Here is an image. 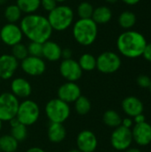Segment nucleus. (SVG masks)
I'll return each instance as SVG.
<instances>
[{"mask_svg":"<svg viewBox=\"0 0 151 152\" xmlns=\"http://www.w3.org/2000/svg\"><path fill=\"white\" fill-rule=\"evenodd\" d=\"M20 28L30 42L44 44L50 40L53 34V28L46 17L36 14H26L20 19Z\"/></svg>","mask_w":151,"mask_h":152,"instance_id":"nucleus-1","label":"nucleus"},{"mask_svg":"<svg viewBox=\"0 0 151 152\" xmlns=\"http://www.w3.org/2000/svg\"><path fill=\"white\" fill-rule=\"evenodd\" d=\"M147 44V40L142 33L132 29L121 33L117 40V47L119 53L131 59L142 56Z\"/></svg>","mask_w":151,"mask_h":152,"instance_id":"nucleus-2","label":"nucleus"},{"mask_svg":"<svg viewBox=\"0 0 151 152\" xmlns=\"http://www.w3.org/2000/svg\"><path fill=\"white\" fill-rule=\"evenodd\" d=\"M72 34L77 44L89 46L97 38L98 25L92 19H79L73 24Z\"/></svg>","mask_w":151,"mask_h":152,"instance_id":"nucleus-3","label":"nucleus"},{"mask_svg":"<svg viewBox=\"0 0 151 152\" xmlns=\"http://www.w3.org/2000/svg\"><path fill=\"white\" fill-rule=\"evenodd\" d=\"M53 30L64 31L68 29L74 21V12L68 5H57L46 17Z\"/></svg>","mask_w":151,"mask_h":152,"instance_id":"nucleus-4","label":"nucleus"},{"mask_svg":"<svg viewBox=\"0 0 151 152\" xmlns=\"http://www.w3.org/2000/svg\"><path fill=\"white\" fill-rule=\"evenodd\" d=\"M45 115L50 122L63 124L70 116L69 104L59 98L50 100L45 105Z\"/></svg>","mask_w":151,"mask_h":152,"instance_id":"nucleus-5","label":"nucleus"},{"mask_svg":"<svg viewBox=\"0 0 151 152\" xmlns=\"http://www.w3.org/2000/svg\"><path fill=\"white\" fill-rule=\"evenodd\" d=\"M40 117V109L38 104L29 99L20 102L16 118L26 126H32L36 123Z\"/></svg>","mask_w":151,"mask_h":152,"instance_id":"nucleus-6","label":"nucleus"},{"mask_svg":"<svg viewBox=\"0 0 151 152\" xmlns=\"http://www.w3.org/2000/svg\"><path fill=\"white\" fill-rule=\"evenodd\" d=\"M19 99L12 93L5 92L0 94V120L9 122L16 117L19 109Z\"/></svg>","mask_w":151,"mask_h":152,"instance_id":"nucleus-7","label":"nucleus"},{"mask_svg":"<svg viewBox=\"0 0 151 152\" xmlns=\"http://www.w3.org/2000/svg\"><path fill=\"white\" fill-rule=\"evenodd\" d=\"M121 63L119 55L110 51L103 52L96 58V69L103 74L117 72L120 69Z\"/></svg>","mask_w":151,"mask_h":152,"instance_id":"nucleus-8","label":"nucleus"},{"mask_svg":"<svg viewBox=\"0 0 151 152\" xmlns=\"http://www.w3.org/2000/svg\"><path fill=\"white\" fill-rule=\"evenodd\" d=\"M110 142L113 148L117 151L127 150L133 142L132 130L123 126L117 127L111 134Z\"/></svg>","mask_w":151,"mask_h":152,"instance_id":"nucleus-9","label":"nucleus"},{"mask_svg":"<svg viewBox=\"0 0 151 152\" xmlns=\"http://www.w3.org/2000/svg\"><path fill=\"white\" fill-rule=\"evenodd\" d=\"M23 37L22 31L16 23H6L0 29V39L4 45L13 46L21 43Z\"/></svg>","mask_w":151,"mask_h":152,"instance_id":"nucleus-10","label":"nucleus"},{"mask_svg":"<svg viewBox=\"0 0 151 152\" xmlns=\"http://www.w3.org/2000/svg\"><path fill=\"white\" fill-rule=\"evenodd\" d=\"M59 69L61 77L68 82H77L81 78L83 75V70L80 68L77 61L72 58L62 60Z\"/></svg>","mask_w":151,"mask_h":152,"instance_id":"nucleus-11","label":"nucleus"},{"mask_svg":"<svg viewBox=\"0 0 151 152\" xmlns=\"http://www.w3.org/2000/svg\"><path fill=\"white\" fill-rule=\"evenodd\" d=\"M20 68L24 73L31 77L41 76L46 69V65L42 57L28 56L20 62Z\"/></svg>","mask_w":151,"mask_h":152,"instance_id":"nucleus-12","label":"nucleus"},{"mask_svg":"<svg viewBox=\"0 0 151 152\" xmlns=\"http://www.w3.org/2000/svg\"><path fill=\"white\" fill-rule=\"evenodd\" d=\"M59 99L67 102L68 104L75 102L82 94L81 88L76 82H65L62 84L57 91Z\"/></svg>","mask_w":151,"mask_h":152,"instance_id":"nucleus-13","label":"nucleus"},{"mask_svg":"<svg viewBox=\"0 0 151 152\" xmlns=\"http://www.w3.org/2000/svg\"><path fill=\"white\" fill-rule=\"evenodd\" d=\"M77 147L81 152H94L98 140L93 132L90 130H83L77 136Z\"/></svg>","mask_w":151,"mask_h":152,"instance_id":"nucleus-14","label":"nucleus"},{"mask_svg":"<svg viewBox=\"0 0 151 152\" xmlns=\"http://www.w3.org/2000/svg\"><path fill=\"white\" fill-rule=\"evenodd\" d=\"M19 67V61L12 54L4 53L0 55V78L4 80L13 77Z\"/></svg>","mask_w":151,"mask_h":152,"instance_id":"nucleus-15","label":"nucleus"},{"mask_svg":"<svg viewBox=\"0 0 151 152\" xmlns=\"http://www.w3.org/2000/svg\"><path fill=\"white\" fill-rule=\"evenodd\" d=\"M133 140L141 146H146L151 142V126L147 122L135 124L132 130Z\"/></svg>","mask_w":151,"mask_h":152,"instance_id":"nucleus-16","label":"nucleus"},{"mask_svg":"<svg viewBox=\"0 0 151 152\" xmlns=\"http://www.w3.org/2000/svg\"><path fill=\"white\" fill-rule=\"evenodd\" d=\"M11 93L18 99H28L31 93L32 87L30 83L23 77H15L11 82Z\"/></svg>","mask_w":151,"mask_h":152,"instance_id":"nucleus-17","label":"nucleus"},{"mask_svg":"<svg viewBox=\"0 0 151 152\" xmlns=\"http://www.w3.org/2000/svg\"><path fill=\"white\" fill-rule=\"evenodd\" d=\"M122 109L124 112L129 117H136L142 114L143 104L141 100L134 96H129L122 102Z\"/></svg>","mask_w":151,"mask_h":152,"instance_id":"nucleus-18","label":"nucleus"},{"mask_svg":"<svg viewBox=\"0 0 151 152\" xmlns=\"http://www.w3.org/2000/svg\"><path fill=\"white\" fill-rule=\"evenodd\" d=\"M62 48L56 42L48 40L43 44L42 57L49 61H57L61 58Z\"/></svg>","mask_w":151,"mask_h":152,"instance_id":"nucleus-19","label":"nucleus"},{"mask_svg":"<svg viewBox=\"0 0 151 152\" xmlns=\"http://www.w3.org/2000/svg\"><path fill=\"white\" fill-rule=\"evenodd\" d=\"M67 131L63 124L50 122L47 129V137L50 142L53 143H59L65 140Z\"/></svg>","mask_w":151,"mask_h":152,"instance_id":"nucleus-20","label":"nucleus"},{"mask_svg":"<svg viewBox=\"0 0 151 152\" xmlns=\"http://www.w3.org/2000/svg\"><path fill=\"white\" fill-rule=\"evenodd\" d=\"M112 19V11L109 7L105 5H101L94 8L92 20L98 24H106Z\"/></svg>","mask_w":151,"mask_h":152,"instance_id":"nucleus-21","label":"nucleus"},{"mask_svg":"<svg viewBox=\"0 0 151 152\" xmlns=\"http://www.w3.org/2000/svg\"><path fill=\"white\" fill-rule=\"evenodd\" d=\"M9 122L11 125V135L19 142L26 140L28 136V126L21 124L16 117L11 119Z\"/></svg>","mask_w":151,"mask_h":152,"instance_id":"nucleus-22","label":"nucleus"},{"mask_svg":"<svg viewBox=\"0 0 151 152\" xmlns=\"http://www.w3.org/2000/svg\"><path fill=\"white\" fill-rule=\"evenodd\" d=\"M136 20V15L131 11H124L118 16V24L125 30L131 29L135 25Z\"/></svg>","mask_w":151,"mask_h":152,"instance_id":"nucleus-23","label":"nucleus"},{"mask_svg":"<svg viewBox=\"0 0 151 152\" xmlns=\"http://www.w3.org/2000/svg\"><path fill=\"white\" fill-rule=\"evenodd\" d=\"M16 4L21 12L31 14L40 8V0H17Z\"/></svg>","mask_w":151,"mask_h":152,"instance_id":"nucleus-24","label":"nucleus"},{"mask_svg":"<svg viewBox=\"0 0 151 152\" xmlns=\"http://www.w3.org/2000/svg\"><path fill=\"white\" fill-rule=\"evenodd\" d=\"M18 146L19 142L11 134H4L0 137V151L2 152H15Z\"/></svg>","mask_w":151,"mask_h":152,"instance_id":"nucleus-25","label":"nucleus"},{"mask_svg":"<svg viewBox=\"0 0 151 152\" xmlns=\"http://www.w3.org/2000/svg\"><path fill=\"white\" fill-rule=\"evenodd\" d=\"M77 62L83 71H92L96 69V58L91 53H83Z\"/></svg>","mask_w":151,"mask_h":152,"instance_id":"nucleus-26","label":"nucleus"},{"mask_svg":"<svg viewBox=\"0 0 151 152\" xmlns=\"http://www.w3.org/2000/svg\"><path fill=\"white\" fill-rule=\"evenodd\" d=\"M103 122L106 126L109 127H118L122 124V118L120 115L113 110H109L103 114Z\"/></svg>","mask_w":151,"mask_h":152,"instance_id":"nucleus-27","label":"nucleus"},{"mask_svg":"<svg viewBox=\"0 0 151 152\" xmlns=\"http://www.w3.org/2000/svg\"><path fill=\"white\" fill-rule=\"evenodd\" d=\"M4 18L8 23H16L21 19V11L17 4H10L4 9Z\"/></svg>","mask_w":151,"mask_h":152,"instance_id":"nucleus-28","label":"nucleus"},{"mask_svg":"<svg viewBox=\"0 0 151 152\" xmlns=\"http://www.w3.org/2000/svg\"><path fill=\"white\" fill-rule=\"evenodd\" d=\"M74 103H75V110L79 115H86L91 110L92 108L91 102L87 97L84 95H81Z\"/></svg>","mask_w":151,"mask_h":152,"instance_id":"nucleus-29","label":"nucleus"},{"mask_svg":"<svg viewBox=\"0 0 151 152\" xmlns=\"http://www.w3.org/2000/svg\"><path fill=\"white\" fill-rule=\"evenodd\" d=\"M93 6L89 2H81L77 7V13L79 19H92L93 12Z\"/></svg>","mask_w":151,"mask_h":152,"instance_id":"nucleus-30","label":"nucleus"},{"mask_svg":"<svg viewBox=\"0 0 151 152\" xmlns=\"http://www.w3.org/2000/svg\"><path fill=\"white\" fill-rule=\"evenodd\" d=\"M12 55L18 61H22L25 58H27L28 56V48L27 45L19 43L13 46H12Z\"/></svg>","mask_w":151,"mask_h":152,"instance_id":"nucleus-31","label":"nucleus"},{"mask_svg":"<svg viewBox=\"0 0 151 152\" xmlns=\"http://www.w3.org/2000/svg\"><path fill=\"white\" fill-rule=\"evenodd\" d=\"M28 53L29 56L35 57H42L43 53V44L36 42H30L28 45Z\"/></svg>","mask_w":151,"mask_h":152,"instance_id":"nucleus-32","label":"nucleus"},{"mask_svg":"<svg viewBox=\"0 0 151 152\" xmlns=\"http://www.w3.org/2000/svg\"><path fill=\"white\" fill-rule=\"evenodd\" d=\"M40 6H42L46 12H50L57 6V2L55 0H40Z\"/></svg>","mask_w":151,"mask_h":152,"instance_id":"nucleus-33","label":"nucleus"},{"mask_svg":"<svg viewBox=\"0 0 151 152\" xmlns=\"http://www.w3.org/2000/svg\"><path fill=\"white\" fill-rule=\"evenodd\" d=\"M151 79L146 75H141L137 77V84L142 87V88H147L150 87V86Z\"/></svg>","mask_w":151,"mask_h":152,"instance_id":"nucleus-34","label":"nucleus"},{"mask_svg":"<svg viewBox=\"0 0 151 152\" xmlns=\"http://www.w3.org/2000/svg\"><path fill=\"white\" fill-rule=\"evenodd\" d=\"M142 56H143V58L145 60H147L148 61L151 62V43H149L146 45Z\"/></svg>","mask_w":151,"mask_h":152,"instance_id":"nucleus-35","label":"nucleus"},{"mask_svg":"<svg viewBox=\"0 0 151 152\" xmlns=\"http://www.w3.org/2000/svg\"><path fill=\"white\" fill-rule=\"evenodd\" d=\"M61 58L63 60H68L72 58V51L70 48H64L61 50Z\"/></svg>","mask_w":151,"mask_h":152,"instance_id":"nucleus-36","label":"nucleus"},{"mask_svg":"<svg viewBox=\"0 0 151 152\" xmlns=\"http://www.w3.org/2000/svg\"><path fill=\"white\" fill-rule=\"evenodd\" d=\"M121 126L126 127V128H131V126H133V120L130 118H126L125 119H122V124Z\"/></svg>","mask_w":151,"mask_h":152,"instance_id":"nucleus-37","label":"nucleus"},{"mask_svg":"<svg viewBox=\"0 0 151 152\" xmlns=\"http://www.w3.org/2000/svg\"><path fill=\"white\" fill-rule=\"evenodd\" d=\"M134 122H135V124H141V123L146 122L145 121V117L142 114H140V115L134 117Z\"/></svg>","mask_w":151,"mask_h":152,"instance_id":"nucleus-38","label":"nucleus"},{"mask_svg":"<svg viewBox=\"0 0 151 152\" xmlns=\"http://www.w3.org/2000/svg\"><path fill=\"white\" fill-rule=\"evenodd\" d=\"M122 2H124L125 4H128V5H135L137 4L141 0H121Z\"/></svg>","mask_w":151,"mask_h":152,"instance_id":"nucleus-39","label":"nucleus"},{"mask_svg":"<svg viewBox=\"0 0 151 152\" xmlns=\"http://www.w3.org/2000/svg\"><path fill=\"white\" fill-rule=\"evenodd\" d=\"M26 152H45L43 149L41 148H38V147H32V148H29L28 150H27Z\"/></svg>","mask_w":151,"mask_h":152,"instance_id":"nucleus-40","label":"nucleus"},{"mask_svg":"<svg viewBox=\"0 0 151 152\" xmlns=\"http://www.w3.org/2000/svg\"><path fill=\"white\" fill-rule=\"evenodd\" d=\"M125 152H141V151L136 148H131V149H127Z\"/></svg>","mask_w":151,"mask_h":152,"instance_id":"nucleus-41","label":"nucleus"},{"mask_svg":"<svg viewBox=\"0 0 151 152\" xmlns=\"http://www.w3.org/2000/svg\"><path fill=\"white\" fill-rule=\"evenodd\" d=\"M109 4H115V3H117L118 0H106Z\"/></svg>","mask_w":151,"mask_h":152,"instance_id":"nucleus-42","label":"nucleus"},{"mask_svg":"<svg viewBox=\"0 0 151 152\" xmlns=\"http://www.w3.org/2000/svg\"><path fill=\"white\" fill-rule=\"evenodd\" d=\"M69 152H81L78 149H74V150H71V151H69Z\"/></svg>","mask_w":151,"mask_h":152,"instance_id":"nucleus-43","label":"nucleus"},{"mask_svg":"<svg viewBox=\"0 0 151 152\" xmlns=\"http://www.w3.org/2000/svg\"><path fill=\"white\" fill-rule=\"evenodd\" d=\"M7 2V0H0V4H4Z\"/></svg>","mask_w":151,"mask_h":152,"instance_id":"nucleus-44","label":"nucleus"},{"mask_svg":"<svg viewBox=\"0 0 151 152\" xmlns=\"http://www.w3.org/2000/svg\"><path fill=\"white\" fill-rule=\"evenodd\" d=\"M55 1H56L57 4H58V3H63V2H65L66 0H55Z\"/></svg>","mask_w":151,"mask_h":152,"instance_id":"nucleus-45","label":"nucleus"},{"mask_svg":"<svg viewBox=\"0 0 151 152\" xmlns=\"http://www.w3.org/2000/svg\"><path fill=\"white\" fill-rule=\"evenodd\" d=\"M2 127H3V121L0 120V131H1V129H2Z\"/></svg>","mask_w":151,"mask_h":152,"instance_id":"nucleus-46","label":"nucleus"},{"mask_svg":"<svg viewBox=\"0 0 151 152\" xmlns=\"http://www.w3.org/2000/svg\"><path fill=\"white\" fill-rule=\"evenodd\" d=\"M149 88H150V93H151V82H150V87H149Z\"/></svg>","mask_w":151,"mask_h":152,"instance_id":"nucleus-47","label":"nucleus"},{"mask_svg":"<svg viewBox=\"0 0 151 152\" xmlns=\"http://www.w3.org/2000/svg\"><path fill=\"white\" fill-rule=\"evenodd\" d=\"M0 42H1V39H0Z\"/></svg>","mask_w":151,"mask_h":152,"instance_id":"nucleus-48","label":"nucleus"},{"mask_svg":"<svg viewBox=\"0 0 151 152\" xmlns=\"http://www.w3.org/2000/svg\"><path fill=\"white\" fill-rule=\"evenodd\" d=\"M0 152H1V151H0Z\"/></svg>","mask_w":151,"mask_h":152,"instance_id":"nucleus-49","label":"nucleus"},{"mask_svg":"<svg viewBox=\"0 0 151 152\" xmlns=\"http://www.w3.org/2000/svg\"><path fill=\"white\" fill-rule=\"evenodd\" d=\"M0 79H1V78H0Z\"/></svg>","mask_w":151,"mask_h":152,"instance_id":"nucleus-50","label":"nucleus"}]
</instances>
